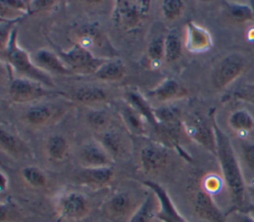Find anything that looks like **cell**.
Segmentation results:
<instances>
[{
    "mask_svg": "<svg viewBox=\"0 0 254 222\" xmlns=\"http://www.w3.org/2000/svg\"><path fill=\"white\" fill-rule=\"evenodd\" d=\"M210 121L216 139V153L221 175L229 193L231 210H243L246 206V185L242 169L232 144L228 136L220 129L214 116V111L210 112Z\"/></svg>",
    "mask_w": 254,
    "mask_h": 222,
    "instance_id": "1",
    "label": "cell"
},
{
    "mask_svg": "<svg viewBox=\"0 0 254 222\" xmlns=\"http://www.w3.org/2000/svg\"><path fill=\"white\" fill-rule=\"evenodd\" d=\"M18 33L17 28H15L3 49H1L2 54L7 60V62L19 73L22 77L37 81L48 88L53 89L55 83L51 75L41 68H39L32 59V56L28 54L27 51L22 49L17 41Z\"/></svg>",
    "mask_w": 254,
    "mask_h": 222,
    "instance_id": "2",
    "label": "cell"
},
{
    "mask_svg": "<svg viewBox=\"0 0 254 222\" xmlns=\"http://www.w3.org/2000/svg\"><path fill=\"white\" fill-rule=\"evenodd\" d=\"M73 44L89 51L96 57L103 59L115 58L117 52L107 36L95 24H84L72 32Z\"/></svg>",
    "mask_w": 254,
    "mask_h": 222,
    "instance_id": "3",
    "label": "cell"
},
{
    "mask_svg": "<svg viewBox=\"0 0 254 222\" xmlns=\"http://www.w3.org/2000/svg\"><path fill=\"white\" fill-rule=\"evenodd\" d=\"M150 8V1L117 0L113 3L111 18L118 29L126 32L134 31L141 26Z\"/></svg>",
    "mask_w": 254,
    "mask_h": 222,
    "instance_id": "4",
    "label": "cell"
},
{
    "mask_svg": "<svg viewBox=\"0 0 254 222\" xmlns=\"http://www.w3.org/2000/svg\"><path fill=\"white\" fill-rule=\"evenodd\" d=\"M247 58L239 52H232L224 56L214 66L210 80L217 90H223L240 77L247 68Z\"/></svg>",
    "mask_w": 254,
    "mask_h": 222,
    "instance_id": "5",
    "label": "cell"
},
{
    "mask_svg": "<svg viewBox=\"0 0 254 222\" xmlns=\"http://www.w3.org/2000/svg\"><path fill=\"white\" fill-rule=\"evenodd\" d=\"M59 56L74 74L79 75H93L107 60L96 57L89 51L76 44H73L67 51H60Z\"/></svg>",
    "mask_w": 254,
    "mask_h": 222,
    "instance_id": "6",
    "label": "cell"
},
{
    "mask_svg": "<svg viewBox=\"0 0 254 222\" xmlns=\"http://www.w3.org/2000/svg\"><path fill=\"white\" fill-rule=\"evenodd\" d=\"M56 207L62 219L77 221L88 215L91 204L83 193L70 190L64 192L58 197Z\"/></svg>",
    "mask_w": 254,
    "mask_h": 222,
    "instance_id": "7",
    "label": "cell"
},
{
    "mask_svg": "<svg viewBox=\"0 0 254 222\" xmlns=\"http://www.w3.org/2000/svg\"><path fill=\"white\" fill-rule=\"evenodd\" d=\"M54 93L51 88L25 77L12 79L8 87L9 97L17 103L37 101Z\"/></svg>",
    "mask_w": 254,
    "mask_h": 222,
    "instance_id": "8",
    "label": "cell"
},
{
    "mask_svg": "<svg viewBox=\"0 0 254 222\" xmlns=\"http://www.w3.org/2000/svg\"><path fill=\"white\" fill-rule=\"evenodd\" d=\"M142 201L138 202L130 191H116L105 202L104 211L113 222H128Z\"/></svg>",
    "mask_w": 254,
    "mask_h": 222,
    "instance_id": "9",
    "label": "cell"
},
{
    "mask_svg": "<svg viewBox=\"0 0 254 222\" xmlns=\"http://www.w3.org/2000/svg\"><path fill=\"white\" fill-rule=\"evenodd\" d=\"M183 129L192 141L215 156L216 139L210 118L207 121L198 115H194L189 121L183 123Z\"/></svg>",
    "mask_w": 254,
    "mask_h": 222,
    "instance_id": "10",
    "label": "cell"
},
{
    "mask_svg": "<svg viewBox=\"0 0 254 222\" xmlns=\"http://www.w3.org/2000/svg\"><path fill=\"white\" fill-rule=\"evenodd\" d=\"M143 184L150 189L158 201L156 219L160 222H188L179 212L168 191L159 183L153 180H145Z\"/></svg>",
    "mask_w": 254,
    "mask_h": 222,
    "instance_id": "11",
    "label": "cell"
},
{
    "mask_svg": "<svg viewBox=\"0 0 254 222\" xmlns=\"http://www.w3.org/2000/svg\"><path fill=\"white\" fill-rule=\"evenodd\" d=\"M78 162L83 168L113 166L114 159L96 139L81 146L78 152Z\"/></svg>",
    "mask_w": 254,
    "mask_h": 222,
    "instance_id": "12",
    "label": "cell"
},
{
    "mask_svg": "<svg viewBox=\"0 0 254 222\" xmlns=\"http://www.w3.org/2000/svg\"><path fill=\"white\" fill-rule=\"evenodd\" d=\"M170 161L168 148L157 143L145 145L139 153V162L145 172H154L165 167Z\"/></svg>",
    "mask_w": 254,
    "mask_h": 222,
    "instance_id": "13",
    "label": "cell"
},
{
    "mask_svg": "<svg viewBox=\"0 0 254 222\" xmlns=\"http://www.w3.org/2000/svg\"><path fill=\"white\" fill-rule=\"evenodd\" d=\"M212 47L210 33L199 24L189 21L185 27L184 48L191 54L207 52Z\"/></svg>",
    "mask_w": 254,
    "mask_h": 222,
    "instance_id": "14",
    "label": "cell"
},
{
    "mask_svg": "<svg viewBox=\"0 0 254 222\" xmlns=\"http://www.w3.org/2000/svg\"><path fill=\"white\" fill-rule=\"evenodd\" d=\"M193 210L199 219L206 222H228L226 214L216 205L212 195L205 192L202 188L194 194Z\"/></svg>",
    "mask_w": 254,
    "mask_h": 222,
    "instance_id": "15",
    "label": "cell"
},
{
    "mask_svg": "<svg viewBox=\"0 0 254 222\" xmlns=\"http://www.w3.org/2000/svg\"><path fill=\"white\" fill-rule=\"evenodd\" d=\"M32 59L39 68L47 73L49 72L60 75H74L73 71L65 65L59 54H56L51 50L40 49L36 51L32 56Z\"/></svg>",
    "mask_w": 254,
    "mask_h": 222,
    "instance_id": "16",
    "label": "cell"
},
{
    "mask_svg": "<svg viewBox=\"0 0 254 222\" xmlns=\"http://www.w3.org/2000/svg\"><path fill=\"white\" fill-rule=\"evenodd\" d=\"M148 95L160 102H168L188 96V90L176 79L165 78L148 91Z\"/></svg>",
    "mask_w": 254,
    "mask_h": 222,
    "instance_id": "17",
    "label": "cell"
},
{
    "mask_svg": "<svg viewBox=\"0 0 254 222\" xmlns=\"http://www.w3.org/2000/svg\"><path fill=\"white\" fill-rule=\"evenodd\" d=\"M114 177L113 166L108 167H94L83 168L79 170L76 175L77 180L91 188H101L109 184Z\"/></svg>",
    "mask_w": 254,
    "mask_h": 222,
    "instance_id": "18",
    "label": "cell"
},
{
    "mask_svg": "<svg viewBox=\"0 0 254 222\" xmlns=\"http://www.w3.org/2000/svg\"><path fill=\"white\" fill-rule=\"evenodd\" d=\"M99 134V138L96 140L100 142L114 161L118 158H122L126 154L127 141L120 131L108 128Z\"/></svg>",
    "mask_w": 254,
    "mask_h": 222,
    "instance_id": "19",
    "label": "cell"
},
{
    "mask_svg": "<svg viewBox=\"0 0 254 222\" xmlns=\"http://www.w3.org/2000/svg\"><path fill=\"white\" fill-rule=\"evenodd\" d=\"M119 115L126 129L135 135L145 134V119L128 103L119 106Z\"/></svg>",
    "mask_w": 254,
    "mask_h": 222,
    "instance_id": "20",
    "label": "cell"
},
{
    "mask_svg": "<svg viewBox=\"0 0 254 222\" xmlns=\"http://www.w3.org/2000/svg\"><path fill=\"white\" fill-rule=\"evenodd\" d=\"M93 75L103 81L121 80L126 75V66L120 58H110L107 59Z\"/></svg>",
    "mask_w": 254,
    "mask_h": 222,
    "instance_id": "21",
    "label": "cell"
},
{
    "mask_svg": "<svg viewBox=\"0 0 254 222\" xmlns=\"http://www.w3.org/2000/svg\"><path fill=\"white\" fill-rule=\"evenodd\" d=\"M127 102L148 122L153 126L154 130L157 129V121L154 115V108L151 107L146 98L137 90H130L127 92Z\"/></svg>",
    "mask_w": 254,
    "mask_h": 222,
    "instance_id": "22",
    "label": "cell"
},
{
    "mask_svg": "<svg viewBox=\"0 0 254 222\" xmlns=\"http://www.w3.org/2000/svg\"><path fill=\"white\" fill-rule=\"evenodd\" d=\"M158 210V201L156 196L150 191L147 194L139 207L129 218L128 222H154Z\"/></svg>",
    "mask_w": 254,
    "mask_h": 222,
    "instance_id": "23",
    "label": "cell"
},
{
    "mask_svg": "<svg viewBox=\"0 0 254 222\" xmlns=\"http://www.w3.org/2000/svg\"><path fill=\"white\" fill-rule=\"evenodd\" d=\"M227 15L232 21L238 24L254 22V8L247 3L224 1L222 2Z\"/></svg>",
    "mask_w": 254,
    "mask_h": 222,
    "instance_id": "24",
    "label": "cell"
},
{
    "mask_svg": "<svg viewBox=\"0 0 254 222\" xmlns=\"http://www.w3.org/2000/svg\"><path fill=\"white\" fill-rule=\"evenodd\" d=\"M228 125L239 135H246L254 130V117L246 109H237L229 115Z\"/></svg>",
    "mask_w": 254,
    "mask_h": 222,
    "instance_id": "25",
    "label": "cell"
},
{
    "mask_svg": "<svg viewBox=\"0 0 254 222\" xmlns=\"http://www.w3.org/2000/svg\"><path fill=\"white\" fill-rule=\"evenodd\" d=\"M46 153L53 162L64 161L68 154L67 140L62 135H53L49 137L46 143Z\"/></svg>",
    "mask_w": 254,
    "mask_h": 222,
    "instance_id": "26",
    "label": "cell"
},
{
    "mask_svg": "<svg viewBox=\"0 0 254 222\" xmlns=\"http://www.w3.org/2000/svg\"><path fill=\"white\" fill-rule=\"evenodd\" d=\"M184 42L177 29L170 30L165 36V60L173 62L178 60L183 53Z\"/></svg>",
    "mask_w": 254,
    "mask_h": 222,
    "instance_id": "27",
    "label": "cell"
},
{
    "mask_svg": "<svg viewBox=\"0 0 254 222\" xmlns=\"http://www.w3.org/2000/svg\"><path fill=\"white\" fill-rule=\"evenodd\" d=\"M147 58L152 68H158L165 60V36L160 34L155 36L147 47Z\"/></svg>",
    "mask_w": 254,
    "mask_h": 222,
    "instance_id": "28",
    "label": "cell"
},
{
    "mask_svg": "<svg viewBox=\"0 0 254 222\" xmlns=\"http://www.w3.org/2000/svg\"><path fill=\"white\" fill-rule=\"evenodd\" d=\"M74 100L81 103H97L107 98L104 89L94 85H84L78 87L72 94Z\"/></svg>",
    "mask_w": 254,
    "mask_h": 222,
    "instance_id": "29",
    "label": "cell"
},
{
    "mask_svg": "<svg viewBox=\"0 0 254 222\" xmlns=\"http://www.w3.org/2000/svg\"><path fill=\"white\" fill-rule=\"evenodd\" d=\"M0 145L3 151L14 157H18L27 152L24 144L19 138L4 127H1L0 129Z\"/></svg>",
    "mask_w": 254,
    "mask_h": 222,
    "instance_id": "30",
    "label": "cell"
},
{
    "mask_svg": "<svg viewBox=\"0 0 254 222\" xmlns=\"http://www.w3.org/2000/svg\"><path fill=\"white\" fill-rule=\"evenodd\" d=\"M53 116V109L49 105L38 104L29 108L25 114L26 121L33 126L46 124Z\"/></svg>",
    "mask_w": 254,
    "mask_h": 222,
    "instance_id": "31",
    "label": "cell"
},
{
    "mask_svg": "<svg viewBox=\"0 0 254 222\" xmlns=\"http://www.w3.org/2000/svg\"><path fill=\"white\" fill-rule=\"evenodd\" d=\"M154 115L159 126H182L180 111L173 107L154 108ZM157 127V128H158Z\"/></svg>",
    "mask_w": 254,
    "mask_h": 222,
    "instance_id": "32",
    "label": "cell"
},
{
    "mask_svg": "<svg viewBox=\"0 0 254 222\" xmlns=\"http://www.w3.org/2000/svg\"><path fill=\"white\" fill-rule=\"evenodd\" d=\"M23 180L34 188H41L47 184L46 173L37 166H26L21 170Z\"/></svg>",
    "mask_w": 254,
    "mask_h": 222,
    "instance_id": "33",
    "label": "cell"
},
{
    "mask_svg": "<svg viewBox=\"0 0 254 222\" xmlns=\"http://www.w3.org/2000/svg\"><path fill=\"white\" fill-rule=\"evenodd\" d=\"M86 119L88 125L98 133L103 132L109 128L108 126L110 124V117L104 110H91L88 112Z\"/></svg>",
    "mask_w": 254,
    "mask_h": 222,
    "instance_id": "34",
    "label": "cell"
},
{
    "mask_svg": "<svg viewBox=\"0 0 254 222\" xmlns=\"http://www.w3.org/2000/svg\"><path fill=\"white\" fill-rule=\"evenodd\" d=\"M185 9V3L181 0H165L161 3V12L166 20H176Z\"/></svg>",
    "mask_w": 254,
    "mask_h": 222,
    "instance_id": "35",
    "label": "cell"
},
{
    "mask_svg": "<svg viewBox=\"0 0 254 222\" xmlns=\"http://www.w3.org/2000/svg\"><path fill=\"white\" fill-rule=\"evenodd\" d=\"M225 99L245 101L254 105V83L241 84L239 87L225 96Z\"/></svg>",
    "mask_w": 254,
    "mask_h": 222,
    "instance_id": "36",
    "label": "cell"
},
{
    "mask_svg": "<svg viewBox=\"0 0 254 222\" xmlns=\"http://www.w3.org/2000/svg\"><path fill=\"white\" fill-rule=\"evenodd\" d=\"M20 217L18 206L11 200L6 199L1 202L0 206V221L1 222H16Z\"/></svg>",
    "mask_w": 254,
    "mask_h": 222,
    "instance_id": "37",
    "label": "cell"
},
{
    "mask_svg": "<svg viewBox=\"0 0 254 222\" xmlns=\"http://www.w3.org/2000/svg\"><path fill=\"white\" fill-rule=\"evenodd\" d=\"M222 184V180L219 176L215 174H208L202 180V189L212 195L213 193L217 192Z\"/></svg>",
    "mask_w": 254,
    "mask_h": 222,
    "instance_id": "38",
    "label": "cell"
},
{
    "mask_svg": "<svg viewBox=\"0 0 254 222\" xmlns=\"http://www.w3.org/2000/svg\"><path fill=\"white\" fill-rule=\"evenodd\" d=\"M241 151L245 166L248 169L254 171V143L242 142Z\"/></svg>",
    "mask_w": 254,
    "mask_h": 222,
    "instance_id": "39",
    "label": "cell"
},
{
    "mask_svg": "<svg viewBox=\"0 0 254 222\" xmlns=\"http://www.w3.org/2000/svg\"><path fill=\"white\" fill-rule=\"evenodd\" d=\"M226 216L228 222H254V217L243 210H231Z\"/></svg>",
    "mask_w": 254,
    "mask_h": 222,
    "instance_id": "40",
    "label": "cell"
},
{
    "mask_svg": "<svg viewBox=\"0 0 254 222\" xmlns=\"http://www.w3.org/2000/svg\"><path fill=\"white\" fill-rule=\"evenodd\" d=\"M29 4V14L31 13H35V12H39V11H43V10H47L49 8H52L56 2L55 1H47V0H43V1H28Z\"/></svg>",
    "mask_w": 254,
    "mask_h": 222,
    "instance_id": "41",
    "label": "cell"
},
{
    "mask_svg": "<svg viewBox=\"0 0 254 222\" xmlns=\"http://www.w3.org/2000/svg\"><path fill=\"white\" fill-rule=\"evenodd\" d=\"M9 187V178L6 175V173L1 170L0 172V188H1V193L3 194L4 192H6V190Z\"/></svg>",
    "mask_w": 254,
    "mask_h": 222,
    "instance_id": "42",
    "label": "cell"
},
{
    "mask_svg": "<svg viewBox=\"0 0 254 222\" xmlns=\"http://www.w3.org/2000/svg\"><path fill=\"white\" fill-rule=\"evenodd\" d=\"M154 222H160V221H159V220H157V219H155V221H154Z\"/></svg>",
    "mask_w": 254,
    "mask_h": 222,
    "instance_id": "43",
    "label": "cell"
}]
</instances>
